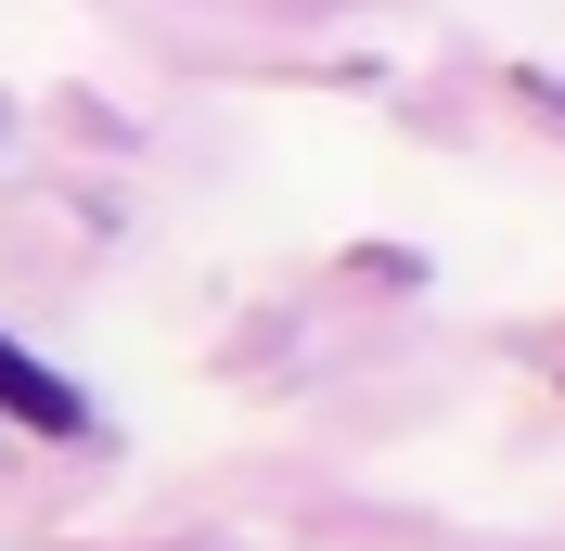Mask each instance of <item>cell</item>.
Returning <instances> with one entry per match:
<instances>
[{"instance_id":"obj_1","label":"cell","mask_w":565,"mask_h":551,"mask_svg":"<svg viewBox=\"0 0 565 551\" xmlns=\"http://www.w3.org/2000/svg\"><path fill=\"white\" fill-rule=\"evenodd\" d=\"M0 411H13V423H39V436H77V385H65V372H39L26 346L0 334Z\"/></svg>"}]
</instances>
